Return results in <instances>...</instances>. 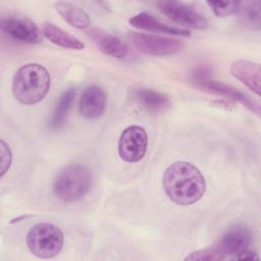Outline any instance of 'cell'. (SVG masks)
I'll return each mask as SVG.
<instances>
[{"instance_id":"10","label":"cell","mask_w":261,"mask_h":261,"mask_svg":"<svg viewBox=\"0 0 261 261\" xmlns=\"http://www.w3.org/2000/svg\"><path fill=\"white\" fill-rule=\"evenodd\" d=\"M107 96L103 89L98 86L87 87L80 98V114L87 119H97L101 117L106 109Z\"/></svg>"},{"instance_id":"22","label":"cell","mask_w":261,"mask_h":261,"mask_svg":"<svg viewBox=\"0 0 261 261\" xmlns=\"http://www.w3.org/2000/svg\"><path fill=\"white\" fill-rule=\"evenodd\" d=\"M0 149H1V177L8 171L12 162V153L4 140L0 141Z\"/></svg>"},{"instance_id":"14","label":"cell","mask_w":261,"mask_h":261,"mask_svg":"<svg viewBox=\"0 0 261 261\" xmlns=\"http://www.w3.org/2000/svg\"><path fill=\"white\" fill-rule=\"evenodd\" d=\"M133 98L142 108L153 113L163 112L171 106V101L166 95L151 89H136L133 91Z\"/></svg>"},{"instance_id":"11","label":"cell","mask_w":261,"mask_h":261,"mask_svg":"<svg viewBox=\"0 0 261 261\" xmlns=\"http://www.w3.org/2000/svg\"><path fill=\"white\" fill-rule=\"evenodd\" d=\"M1 30L12 39L29 44L40 42L37 27L30 20L19 17H6L1 20Z\"/></svg>"},{"instance_id":"1","label":"cell","mask_w":261,"mask_h":261,"mask_svg":"<svg viewBox=\"0 0 261 261\" xmlns=\"http://www.w3.org/2000/svg\"><path fill=\"white\" fill-rule=\"evenodd\" d=\"M162 185L173 203L188 206L198 202L206 191V181L200 169L188 161H175L164 171Z\"/></svg>"},{"instance_id":"19","label":"cell","mask_w":261,"mask_h":261,"mask_svg":"<svg viewBox=\"0 0 261 261\" xmlns=\"http://www.w3.org/2000/svg\"><path fill=\"white\" fill-rule=\"evenodd\" d=\"M242 11V17L245 22L251 25L255 30H259L261 25V2L253 1L246 2L244 7L240 6Z\"/></svg>"},{"instance_id":"9","label":"cell","mask_w":261,"mask_h":261,"mask_svg":"<svg viewBox=\"0 0 261 261\" xmlns=\"http://www.w3.org/2000/svg\"><path fill=\"white\" fill-rule=\"evenodd\" d=\"M158 9L171 20L196 30L208 28L207 18L193 7L175 1H158Z\"/></svg>"},{"instance_id":"13","label":"cell","mask_w":261,"mask_h":261,"mask_svg":"<svg viewBox=\"0 0 261 261\" xmlns=\"http://www.w3.org/2000/svg\"><path fill=\"white\" fill-rule=\"evenodd\" d=\"M230 73L233 77L245 84L256 95H260V65L249 60H237L230 65Z\"/></svg>"},{"instance_id":"7","label":"cell","mask_w":261,"mask_h":261,"mask_svg":"<svg viewBox=\"0 0 261 261\" xmlns=\"http://www.w3.org/2000/svg\"><path fill=\"white\" fill-rule=\"evenodd\" d=\"M148 135L141 125H129L125 127L118 140V154L125 162L134 163L141 161L147 151Z\"/></svg>"},{"instance_id":"15","label":"cell","mask_w":261,"mask_h":261,"mask_svg":"<svg viewBox=\"0 0 261 261\" xmlns=\"http://www.w3.org/2000/svg\"><path fill=\"white\" fill-rule=\"evenodd\" d=\"M129 24L141 30L150 31V32H157V33H163L168 34L172 36H182V37H189L191 34L189 31L184 29H177L174 27H170L166 23L161 22L159 19L151 15L147 12H140L136 15H134L128 20Z\"/></svg>"},{"instance_id":"3","label":"cell","mask_w":261,"mask_h":261,"mask_svg":"<svg viewBox=\"0 0 261 261\" xmlns=\"http://www.w3.org/2000/svg\"><path fill=\"white\" fill-rule=\"evenodd\" d=\"M91 186V170L83 164H69L57 173L52 191L58 200L64 203H73L83 199L90 191Z\"/></svg>"},{"instance_id":"4","label":"cell","mask_w":261,"mask_h":261,"mask_svg":"<svg viewBox=\"0 0 261 261\" xmlns=\"http://www.w3.org/2000/svg\"><path fill=\"white\" fill-rule=\"evenodd\" d=\"M25 242L33 255L38 258L49 259L60 253L64 237L58 226L48 222H40L30 228Z\"/></svg>"},{"instance_id":"20","label":"cell","mask_w":261,"mask_h":261,"mask_svg":"<svg viewBox=\"0 0 261 261\" xmlns=\"http://www.w3.org/2000/svg\"><path fill=\"white\" fill-rule=\"evenodd\" d=\"M207 4L218 17H225L236 13L241 6L237 1H207Z\"/></svg>"},{"instance_id":"17","label":"cell","mask_w":261,"mask_h":261,"mask_svg":"<svg viewBox=\"0 0 261 261\" xmlns=\"http://www.w3.org/2000/svg\"><path fill=\"white\" fill-rule=\"evenodd\" d=\"M76 90L75 88H68L66 89L61 96L59 97L49 120V127L51 129H58L60 128L67 117V114L70 110L71 104L74 100Z\"/></svg>"},{"instance_id":"6","label":"cell","mask_w":261,"mask_h":261,"mask_svg":"<svg viewBox=\"0 0 261 261\" xmlns=\"http://www.w3.org/2000/svg\"><path fill=\"white\" fill-rule=\"evenodd\" d=\"M193 82L202 90L239 102L257 116H260V105L257 101L231 86L210 79L205 70H197L193 75Z\"/></svg>"},{"instance_id":"18","label":"cell","mask_w":261,"mask_h":261,"mask_svg":"<svg viewBox=\"0 0 261 261\" xmlns=\"http://www.w3.org/2000/svg\"><path fill=\"white\" fill-rule=\"evenodd\" d=\"M55 8L61 17L71 27L76 29H85L90 25L89 15L80 7L68 2H56Z\"/></svg>"},{"instance_id":"12","label":"cell","mask_w":261,"mask_h":261,"mask_svg":"<svg viewBox=\"0 0 261 261\" xmlns=\"http://www.w3.org/2000/svg\"><path fill=\"white\" fill-rule=\"evenodd\" d=\"M88 35L98 48L106 55L121 59L127 54L128 48L124 42L101 29H90Z\"/></svg>"},{"instance_id":"8","label":"cell","mask_w":261,"mask_h":261,"mask_svg":"<svg viewBox=\"0 0 261 261\" xmlns=\"http://www.w3.org/2000/svg\"><path fill=\"white\" fill-rule=\"evenodd\" d=\"M253 243L252 230L245 224H234L228 227L220 238L217 248L226 257L240 259V257L251 250Z\"/></svg>"},{"instance_id":"16","label":"cell","mask_w":261,"mask_h":261,"mask_svg":"<svg viewBox=\"0 0 261 261\" xmlns=\"http://www.w3.org/2000/svg\"><path fill=\"white\" fill-rule=\"evenodd\" d=\"M42 31L43 35L57 46L73 50H83L85 48V44L76 37L53 23H45Z\"/></svg>"},{"instance_id":"5","label":"cell","mask_w":261,"mask_h":261,"mask_svg":"<svg viewBox=\"0 0 261 261\" xmlns=\"http://www.w3.org/2000/svg\"><path fill=\"white\" fill-rule=\"evenodd\" d=\"M127 37L137 50L151 56L173 55L185 46L180 40L165 36L128 32Z\"/></svg>"},{"instance_id":"2","label":"cell","mask_w":261,"mask_h":261,"mask_svg":"<svg viewBox=\"0 0 261 261\" xmlns=\"http://www.w3.org/2000/svg\"><path fill=\"white\" fill-rule=\"evenodd\" d=\"M51 77L41 64L28 63L19 67L12 79V94L24 105L41 102L49 92Z\"/></svg>"},{"instance_id":"21","label":"cell","mask_w":261,"mask_h":261,"mask_svg":"<svg viewBox=\"0 0 261 261\" xmlns=\"http://www.w3.org/2000/svg\"><path fill=\"white\" fill-rule=\"evenodd\" d=\"M225 256L220 252V250L217 247L213 248H205L200 249L195 252H192L190 255H188L185 260H200V261H216V260H222Z\"/></svg>"}]
</instances>
